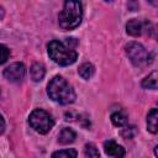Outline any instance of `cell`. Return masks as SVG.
I'll use <instances>...</instances> for the list:
<instances>
[{"label": "cell", "mask_w": 158, "mask_h": 158, "mask_svg": "<svg viewBox=\"0 0 158 158\" xmlns=\"http://www.w3.org/2000/svg\"><path fill=\"white\" fill-rule=\"evenodd\" d=\"M126 32L132 37H138L143 33H151L152 32V26L147 21L138 20V19H132L126 25Z\"/></svg>", "instance_id": "6"}, {"label": "cell", "mask_w": 158, "mask_h": 158, "mask_svg": "<svg viewBox=\"0 0 158 158\" xmlns=\"http://www.w3.org/2000/svg\"><path fill=\"white\" fill-rule=\"evenodd\" d=\"M84 151L89 158H99V151L94 143H86Z\"/></svg>", "instance_id": "16"}, {"label": "cell", "mask_w": 158, "mask_h": 158, "mask_svg": "<svg viewBox=\"0 0 158 158\" xmlns=\"http://www.w3.org/2000/svg\"><path fill=\"white\" fill-rule=\"evenodd\" d=\"M75 132L72 130V128H68V127H64L59 135H58V142H60L62 144H68V143H72L74 139H75Z\"/></svg>", "instance_id": "11"}, {"label": "cell", "mask_w": 158, "mask_h": 158, "mask_svg": "<svg viewBox=\"0 0 158 158\" xmlns=\"http://www.w3.org/2000/svg\"><path fill=\"white\" fill-rule=\"evenodd\" d=\"M126 54L131 59V62L137 65L142 67L151 62V54L149 52L138 42H128L126 44Z\"/></svg>", "instance_id": "5"}, {"label": "cell", "mask_w": 158, "mask_h": 158, "mask_svg": "<svg viewBox=\"0 0 158 158\" xmlns=\"http://www.w3.org/2000/svg\"><path fill=\"white\" fill-rule=\"evenodd\" d=\"M142 86L144 89H158V73H152L142 80Z\"/></svg>", "instance_id": "13"}, {"label": "cell", "mask_w": 158, "mask_h": 158, "mask_svg": "<svg viewBox=\"0 0 158 158\" xmlns=\"http://www.w3.org/2000/svg\"><path fill=\"white\" fill-rule=\"evenodd\" d=\"M28 122H30L31 127L41 135H44V133L49 132L52 130L53 125H54V121H53L52 116L48 112H46L44 110H41V109H36L30 114Z\"/></svg>", "instance_id": "4"}, {"label": "cell", "mask_w": 158, "mask_h": 158, "mask_svg": "<svg viewBox=\"0 0 158 158\" xmlns=\"http://www.w3.org/2000/svg\"><path fill=\"white\" fill-rule=\"evenodd\" d=\"M44 74H46V69H44V65L42 63L32 64V67L30 69V75H31V79L33 81H41L43 79Z\"/></svg>", "instance_id": "10"}, {"label": "cell", "mask_w": 158, "mask_h": 158, "mask_svg": "<svg viewBox=\"0 0 158 158\" xmlns=\"http://www.w3.org/2000/svg\"><path fill=\"white\" fill-rule=\"evenodd\" d=\"M111 121H112V123L115 126L121 127V126H125L127 123V117H126L125 114H122L120 111H116V112H114L111 115Z\"/></svg>", "instance_id": "14"}, {"label": "cell", "mask_w": 158, "mask_h": 158, "mask_svg": "<svg viewBox=\"0 0 158 158\" xmlns=\"http://www.w3.org/2000/svg\"><path fill=\"white\" fill-rule=\"evenodd\" d=\"M147 130L152 133L158 132V109H152L147 115Z\"/></svg>", "instance_id": "9"}, {"label": "cell", "mask_w": 158, "mask_h": 158, "mask_svg": "<svg viewBox=\"0 0 158 158\" xmlns=\"http://www.w3.org/2000/svg\"><path fill=\"white\" fill-rule=\"evenodd\" d=\"M1 54H2L1 56V63H5L10 56V51L7 49V47L5 44H1Z\"/></svg>", "instance_id": "17"}, {"label": "cell", "mask_w": 158, "mask_h": 158, "mask_svg": "<svg viewBox=\"0 0 158 158\" xmlns=\"http://www.w3.org/2000/svg\"><path fill=\"white\" fill-rule=\"evenodd\" d=\"M154 154H156V157L158 158V146H157V147L154 148Z\"/></svg>", "instance_id": "19"}, {"label": "cell", "mask_w": 158, "mask_h": 158, "mask_svg": "<svg viewBox=\"0 0 158 158\" xmlns=\"http://www.w3.org/2000/svg\"><path fill=\"white\" fill-rule=\"evenodd\" d=\"M151 35H153L154 38L158 41V25L154 26V27H152V32H151Z\"/></svg>", "instance_id": "18"}, {"label": "cell", "mask_w": 158, "mask_h": 158, "mask_svg": "<svg viewBox=\"0 0 158 158\" xmlns=\"http://www.w3.org/2000/svg\"><path fill=\"white\" fill-rule=\"evenodd\" d=\"M78 73H79V75H80L83 79L88 80V79H90V78L94 75L95 68H94V65H93L91 63H84V64H81V65L79 67Z\"/></svg>", "instance_id": "12"}, {"label": "cell", "mask_w": 158, "mask_h": 158, "mask_svg": "<svg viewBox=\"0 0 158 158\" xmlns=\"http://www.w3.org/2000/svg\"><path fill=\"white\" fill-rule=\"evenodd\" d=\"M26 73V68L22 63H12L9 67H6L4 69V77L9 80V81H20L23 79Z\"/></svg>", "instance_id": "7"}, {"label": "cell", "mask_w": 158, "mask_h": 158, "mask_svg": "<svg viewBox=\"0 0 158 158\" xmlns=\"http://www.w3.org/2000/svg\"><path fill=\"white\" fill-rule=\"evenodd\" d=\"M104 149L107 156L114 157V158H123V156H125V148L122 146L117 144L112 139H109L104 143Z\"/></svg>", "instance_id": "8"}, {"label": "cell", "mask_w": 158, "mask_h": 158, "mask_svg": "<svg viewBox=\"0 0 158 158\" xmlns=\"http://www.w3.org/2000/svg\"><path fill=\"white\" fill-rule=\"evenodd\" d=\"M47 93L48 96L62 105H68L72 104L75 100V93L73 88L69 85V83L60 75L54 77L47 86Z\"/></svg>", "instance_id": "1"}, {"label": "cell", "mask_w": 158, "mask_h": 158, "mask_svg": "<svg viewBox=\"0 0 158 158\" xmlns=\"http://www.w3.org/2000/svg\"><path fill=\"white\" fill-rule=\"evenodd\" d=\"M48 56L59 65L73 64L78 58V53L74 49L59 41H52L48 43Z\"/></svg>", "instance_id": "3"}, {"label": "cell", "mask_w": 158, "mask_h": 158, "mask_svg": "<svg viewBox=\"0 0 158 158\" xmlns=\"http://www.w3.org/2000/svg\"><path fill=\"white\" fill-rule=\"evenodd\" d=\"M83 10L81 4L78 1H65L63 10L59 12L58 22L63 30H73L81 22Z\"/></svg>", "instance_id": "2"}, {"label": "cell", "mask_w": 158, "mask_h": 158, "mask_svg": "<svg viewBox=\"0 0 158 158\" xmlns=\"http://www.w3.org/2000/svg\"><path fill=\"white\" fill-rule=\"evenodd\" d=\"M52 158H77V151L74 148L57 151L52 154Z\"/></svg>", "instance_id": "15"}]
</instances>
